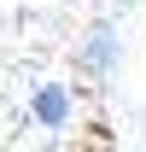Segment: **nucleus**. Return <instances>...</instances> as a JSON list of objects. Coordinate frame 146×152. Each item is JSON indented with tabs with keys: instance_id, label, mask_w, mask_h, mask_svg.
<instances>
[{
	"instance_id": "f257e3e1",
	"label": "nucleus",
	"mask_w": 146,
	"mask_h": 152,
	"mask_svg": "<svg viewBox=\"0 0 146 152\" xmlns=\"http://www.w3.org/2000/svg\"><path fill=\"white\" fill-rule=\"evenodd\" d=\"M99 0H0V146H64L82 41Z\"/></svg>"
}]
</instances>
